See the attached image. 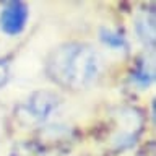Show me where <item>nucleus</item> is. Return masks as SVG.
I'll return each mask as SVG.
<instances>
[{
    "instance_id": "f257e3e1",
    "label": "nucleus",
    "mask_w": 156,
    "mask_h": 156,
    "mask_svg": "<svg viewBox=\"0 0 156 156\" xmlns=\"http://www.w3.org/2000/svg\"><path fill=\"white\" fill-rule=\"evenodd\" d=\"M101 55L88 44L68 42L58 46L47 60V73L55 83L83 90L94 83L101 75Z\"/></svg>"
},
{
    "instance_id": "f03ea898",
    "label": "nucleus",
    "mask_w": 156,
    "mask_h": 156,
    "mask_svg": "<svg viewBox=\"0 0 156 156\" xmlns=\"http://www.w3.org/2000/svg\"><path fill=\"white\" fill-rule=\"evenodd\" d=\"M29 16V10L23 2H10L0 13V28L10 36H16L24 29Z\"/></svg>"
},
{
    "instance_id": "7ed1b4c3",
    "label": "nucleus",
    "mask_w": 156,
    "mask_h": 156,
    "mask_svg": "<svg viewBox=\"0 0 156 156\" xmlns=\"http://www.w3.org/2000/svg\"><path fill=\"white\" fill-rule=\"evenodd\" d=\"M57 104H58V98L54 93L39 91L31 96V99L28 102V111L31 112L33 117H36L39 120H44L57 109Z\"/></svg>"
},
{
    "instance_id": "20e7f679",
    "label": "nucleus",
    "mask_w": 156,
    "mask_h": 156,
    "mask_svg": "<svg viewBox=\"0 0 156 156\" xmlns=\"http://www.w3.org/2000/svg\"><path fill=\"white\" fill-rule=\"evenodd\" d=\"M99 37L107 47L112 49V51H125V49L129 47L125 37L122 36V34H119L117 31H114V29H106V28L101 29Z\"/></svg>"
},
{
    "instance_id": "39448f33",
    "label": "nucleus",
    "mask_w": 156,
    "mask_h": 156,
    "mask_svg": "<svg viewBox=\"0 0 156 156\" xmlns=\"http://www.w3.org/2000/svg\"><path fill=\"white\" fill-rule=\"evenodd\" d=\"M136 33H138V37L145 44L153 46V42H154V21H153V18L146 20V16H143L141 20H138L136 21Z\"/></svg>"
},
{
    "instance_id": "423d86ee",
    "label": "nucleus",
    "mask_w": 156,
    "mask_h": 156,
    "mask_svg": "<svg viewBox=\"0 0 156 156\" xmlns=\"http://www.w3.org/2000/svg\"><path fill=\"white\" fill-rule=\"evenodd\" d=\"M133 81L141 88H146L153 81V70H148L145 65H141L138 70L133 73Z\"/></svg>"
},
{
    "instance_id": "0eeeda50",
    "label": "nucleus",
    "mask_w": 156,
    "mask_h": 156,
    "mask_svg": "<svg viewBox=\"0 0 156 156\" xmlns=\"http://www.w3.org/2000/svg\"><path fill=\"white\" fill-rule=\"evenodd\" d=\"M10 78V67L8 63L5 60H0V88H2L3 85H7Z\"/></svg>"
}]
</instances>
